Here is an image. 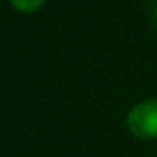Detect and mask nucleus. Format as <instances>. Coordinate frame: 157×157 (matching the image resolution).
Segmentation results:
<instances>
[{"label":"nucleus","instance_id":"obj_2","mask_svg":"<svg viewBox=\"0 0 157 157\" xmlns=\"http://www.w3.org/2000/svg\"><path fill=\"white\" fill-rule=\"evenodd\" d=\"M8 2H10L12 8H16L20 12H34L38 8H42L46 0H8Z\"/></svg>","mask_w":157,"mask_h":157},{"label":"nucleus","instance_id":"obj_1","mask_svg":"<svg viewBox=\"0 0 157 157\" xmlns=\"http://www.w3.org/2000/svg\"><path fill=\"white\" fill-rule=\"evenodd\" d=\"M127 129L139 139H157V100H143L127 113Z\"/></svg>","mask_w":157,"mask_h":157},{"label":"nucleus","instance_id":"obj_3","mask_svg":"<svg viewBox=\"0 0 157 157\" xmlns=\"http://www.w3.org/2000/svg\"><path fill=\"white\" fill-rule=\"evenodd\" d=\"M153 14H155V20H157V2H155V10H153Z\"/></svg>","mask_w":157,"mask_h":157}]
</instances>
